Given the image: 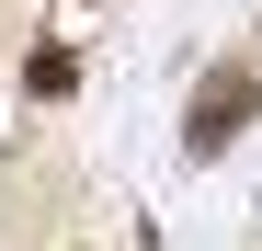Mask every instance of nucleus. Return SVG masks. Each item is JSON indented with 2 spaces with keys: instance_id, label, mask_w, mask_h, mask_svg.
Returning a JSON list of instances; mask_svg holds the SVG:
<instances>
[{
  "instance_id": "f257e3e1",
  "label": "nucleus",
  "mask_w": 262,
  "mask_h": 251,
  "mask_svg": "<svg viewBox=\"0 0 262 251\" xmlns=\"http://www.w3.org/2000/svg\"><path fill=\"white\" fill-rule=\"evenodd\" d=\"M251 114H262V69H216L205 92H194V126H183V137H194V149H228Z\"/></svg>"
}]
</instances>
